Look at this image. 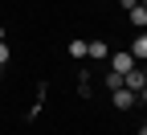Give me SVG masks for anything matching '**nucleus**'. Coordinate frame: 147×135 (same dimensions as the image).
I'll list each match as a JSON object with an SVG mask.
<instances>
[{
  "instance_id": "5",
  "label": "nucleus",
  "mask_w": 147,
  "mask_h": 135,
  "mask_svg": "<svg viewBox=\"0 0 147 135\" xmlns=\"http://www.w3.org/2000/svg\"><path fill=\"white\" fill-rule=\"evenodd\" d=\"M127 53H131V57H135V62L143 66V57H147V37L139 33V37H135V41H131V49H127Z\"/></svg>"
},
{
  "instance_id": "6",
  "label": "nucleus",
  "mask_w": 147,
  "mask_h": 135,
  "mask_svg": "<svg viewBox=\"0 0 147 135\" xmlns=\"http://www.w3.org/2000/svg\"><path fill=\"white\" fill-rule=\"evenodd\" d=\"M86 57L102 62V57H106V45H102V41H86Z\"/></svg>"
},
{
  "instance_id": "7",
  "label": "nucleus",
  "mask_w": 147,
  "mask_h": 135,
  "mask_svg": "<svg viewBox=\"0 0 147 135\" xmlns=\"http://www.w3.org/2000/svg\"><path fill=\"white\" fill-rule=\"evenodd\" d=\"M69 57H74V62H82V57H86V41H82V37H74V41H69Z\"/></svg>"
},
{
  "instance_id": "9",
  "label": "nucleus",
  "mask_w": 147,
  "mask_h": 135,
  "mask_svg": "<svg viewBox=\"0 0 147 135\" xmlns=\"http://www.w3.org/2000/svg\"><path fill=\"white\" fill-rule=\"evenodd\" d=\"M135 4H139V0H123V8H135Z\"/></svg>"
},
{
  "instance_id": "3",
  "label": "nucleus",
  "mask_w": 147,
  "mask_h": 135,
  "mask_svg": "<svg viewBox=\"0 0 147 135\" xmlns=\"http://www.w3.org/2000/svg\"><path fill=\"white\" fill-rule=\"evenodd\" d=\"M135 66H139V62H135V57H131V53H127V49H123V53H115V57H110V70H115V74H127V70H135Z\"/></svg>"
},
{
  "instance_id": "2",
  "label": "nucleus",
  "mask_w": 147,
  "mask_h": 135,
  "mask_svg": "<svg viewBox=\"0 0 147 135\" xmlns=\"http://www.w3.org/2000/svg\"><path fill=\"white\" fill-rule=\"evenodd\" d=\"M110 102H115L119 111H131V107H135L139 98H135V94H131V90H127V86H119V90H110Z\"/></svg>"
},
{
  "instance_id": "10",
  "label": "nucleus",
  "mask_w": 147,
  "mask_h": 135,
  "mask_svg": "<svg viewBox=\"0 0 147 135\" xmlns=\"http://www.w3.org/2000/svg\"><path fill=\"white\" fill-rule=\"evenodd\" d=\"M0 41H4V25H0Z\"/></svg>"
},
{
  "instance_id": "11",
  "label": "nucleus",
  "mask_w": 147,
  "mask_h": 135,
  "mask_svg": "<svg viewBox=\"0 0 147 135\" xmlns=\"http://www.w3.org/2000/svg\"><path fill=\"white\" fill-rule=\"evenodd\" d=\"M0 70H4V66H0Z\"/></svg>"
},
{
  "instance_id": "4",
  "label": "nucleus",
  "mask_w": 147,
  "mask_h": 135,
  "mask_svg": "<svg viewBox=\"0 0 147 135\" xmlns=\"http://www.w3.org/2000/svg\"><path fill=\"white\" fill-rule=\"evenodd\" d=\"M127 16H131V25H135L139 33L147 29V4H143V0H139V4H135V8H127Z\"/></svg>"
},
{
  "instance_id": "1",
  "label": "nucleus",
  "mask_w": 147,
  "mask_h": 135,
  "mask_svg": "<svg viewBox=\"0 0 147 135\" xmlns=\"http://www.w3.org/2000/svg\"><path fill=\"white\" fill-rule=\"evenodd\" d=\"M123 86H127V90H131L135 98L143 102V98H147V70H143V66H135V70H127V74H123Z\"/></svg>"
},
{
  "instance_id": "8",
  "label": "nucleus",
  "mask_w": 147,
  "mask_h": 135,
  "mask_svg": "<svg viewBox=\"0 0 147 135\" xmlns=\"http://www.w3.org/2000/svg\"><path fill=\"white\" fill-rule=\"evenodd\" d=\"M119 86H123V74L110 70V74H106V90H119Z\"/></svg>"
}]
</instances>
